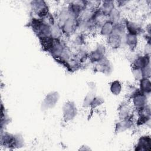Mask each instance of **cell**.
I'll list each match as a JSON object with an SVG mask.
<instances>
[{"label":"cell","mask_w":151,"mask_h":151,"mask_svg":"<svg viewBox=\"0 0 151 151\" xmlns=\"http://www.w3.org/2000/svg\"><path fill=\"white\" fill-rule=\"evenodd\" d=\"M113 28H114V24L112 21H106V22H104V24L101 27V33L103 35L109 36L111 34Z\"/></svg>","instance_id":"3957f363"},{"label":"cell","mask_w":151,"mask_h":151,"mask_svg":"<svg viewBox=\"0 0 151 151\" xmlns=\"http://www.w3.org/2000/svg\"><path fill=\"white\" fill-rule=\"evenodd\" d=\"M130 122L129 120L127 119H124L122 120L121 122H119L117 126H116V129L117 130V132H123L124 130H126L130 127Z\"/></svg>","instance_id":"ba28073f"},{"label":"cell","mask_w":151,"mask_h":151,"mask_svg":"<svg viewBox=\"0 0 151 151\" xmlns=\"http://www.w3.org/2000/svg\"><path fill=\"white\" fill-rule=\"evenodd\" d=\"M34 10L36 12L37 15L41 17H44L47 14L48 8L44 1H35L32 2Z\"/></svg>","instance_id":"7a4b0ae2"},{"label":"cell","mask_w":151,"mask_h":151,"mask_svg":"<svg viewBox=\"0 0 151 151\" xmlns=\"http://www.w3.org/2000/svg\"><path fill=\"white\" fill-rule=\"evenodd\" d=\"M63 114L65 120H71L76 116V107L74 103L67 102L63 106Z\"/></svg>","instance_id":"6da1fadb"},{"label":"cell","mask_w":151,"mask_h":151,"mask_svg":"<svg viewBox=\"0 0 151 151\" xmlns=\"http://www.w3.org/2000/svg\"><path fill=\"white\" fill-rule=\"evenodd\" d=\"M110 91L114 95H119L122 91V84L117 81H114L110 85Z\"/></svg>","instance_id":"5b68a950"},{"label":"cell","mask_w":151,"mask_h":151,"mask_svg":"<svg viewBox=\"0 0 151 151\" xmlns=\"http://www.w3.org/2000/svg\"><path fill=\"white\" fill-rule=\"evenodd\" d=\"M126 42L127 43V44L132 48L134 47L137 42V38L136 37V35H132V34H127L126 35Z\"/></svg>","instance_id":"8992f818"},{"label":"cell","mask_w":151,"mask_h":151,"mask_svg":"<svg viewBox=\"0 0 151 151\" xmlns=\"http://www.w3.org/2000/svg\"><path fill=\"white\" fill-rule=\"evenodd\" d=\"M101 7V12L104 15H109L111 11L114 8L113 1H104Z\"/></svg>","instance_id":"277c9868"},{"label":"cell","mask_w":151,"mask_h":151,"mask_svg":"<svg viewBox=\"0 0 151 151\" xmlns=\"http://www.w3.org/2000/svg\"><path fill=\"white\" fill-rule=\"evenodd\" d=\"M140 90L143 92L149 93L150 91V81L146 78L140 80Z\"/></svg>","instance_id":"52a82bcc"}]
</instances>
